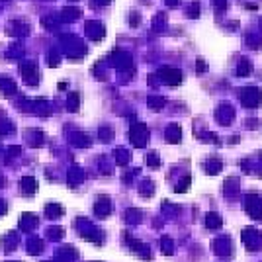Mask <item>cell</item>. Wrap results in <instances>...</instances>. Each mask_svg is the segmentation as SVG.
<instances>
[{"label":"cell","instance_id":"obj_1","mask_svg":"<svg viewBox=\"0 0 262 262\" xmlns=\"http://www.w3.org/2000/svg\"><path fill=\"white\" fill-rule=\"evenodd\" d=\"M198 70H200V72L206 70V69H203V63H201V61H198Z\"/></svg>","mask_w":262,"mask_h":262}]
</instances>
